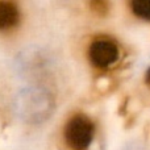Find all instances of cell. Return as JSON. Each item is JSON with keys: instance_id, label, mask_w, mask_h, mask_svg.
I'll use <instances>...</instances> for the list:
<instances>
[{"instance_id": "6da1fadb", "label": "cell", "mask_w": 150, "mask_h": 150, "mask_svg": "<svg viewBox=\"0 0 150 150\" xmlns=\"http://www.w3.org/2000/svg\"><path fill=\"white\" fill-rule=\"evenodd\" d=\"M93 137V124L84 115H76L69 120L65 128V138L73 150H86Z\"/></svg>"}, {"instance_id": "7a4b0ae2", "label": "cell", "mask_w": 150, "mask_h": 150, "mask_svg": "<svg viewBox=\"0 0 150 150\" xmlns=\"http://www.w3.org/2000/svg\"><path fill=\"white\" fill-rule=\"evenodd\" d=\"M90 58L95 66L105 69L119 58V49L111 40H96L90 46Z\"/></svg>"}, {"instance_id": "3957f363", "label": "cell", "mask_w": 150, "mask_h": 150, "mask_svg": "<svg viewBox=\"0 0 150 150\" xmlns=\"http://www.w3.org/2000/svg\"><path fill=\"white\" fill-rule=\"evenodd\" d=\"M20 13L13 3L0 0V30L11 29L18 23Z\"/></svg>"}, {"instance_id": "277c9868", "label": "cell", "mask_w": 150, "mask_h": 150, "mask_svg": "<svg viewBox=\"0 0 150 150\" xmlns=\"http://www.w3.org/2000/svg\"><path fill=\"white\" fill-rule=\"evenodd\" d=\"M130 7L136 16L150 20V0H130Z\"/></svg>"}, {"instance_id": "5b68a950", "label": "cell", "mask_w": 150, "mask_h": 150, "mask_svg": "<svg viewBox=\"0 0 150 150\" xmlns=\"http://www.w3.org/2000/svg\"><path fill=\"white\" fill-rule=\"evenodd\" d=\"M90 8L95 15L105 16L109 9L108 0H90Z\"/></svg>"}, {"instance_id": "8992f818", "label": "cell", "mask_w": 150, "mask_h": 150, "mask_svg": "<svg viewBox=\"0 0 150 150\" xmlns=\"http://www.w3.org/2000/svg\"><path fill=\"white\" fill-rule=\"evenodd\" d=\"M146 79H148V83L150 84V70L148 71V76H146Z\"/></svg>"}]
</instances>
